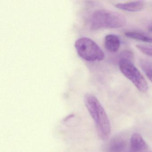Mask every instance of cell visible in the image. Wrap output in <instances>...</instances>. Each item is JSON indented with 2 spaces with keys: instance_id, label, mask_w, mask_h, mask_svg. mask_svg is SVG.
Here are the masks:
<instances>
[{
  "instance_id": "6da1fadb",
  "label": "cell",
  "mask_w": 152,
  "mask_h": 152,
  "mask_svg": "<svg viewBox=\"0 0 152 152\" xmlns=\"http://www.w3.org/2000/svg\"><path fill=\"white\" fill-rule=\"evenodd\" d=\"M84 103L94 121L99 137L104 141L107 140L111 133V124L101 103L91 94L85 95Z\"/></svg>"
},
{
  "instance_id": "7a4b0ae2",
  "label": "cell",
  "mask_w": 152,
  "mask_h": 152,
  "mask_svg": "<svg viewBox=\"0 0 152 152\" xmlns=\"http://www.w3.org/2000/svg\"><path fill=\"white\" fill-rule=\"evenodd\" d=\"M126 18L121 14L106 10H96L89 19L90 27L92 30L121 28L126 24Z\"/></svg>"
},
{
  "instance_id": "3957f363",
  "label": "cell",
  "mask_w": 152,
  "mask_h": 152,
  "mask_svg": "<svg viewBox=\"0 0 152 152\" xmlns=\"http://www.w3.org/2000/svg\"><path fill=\"white\" fill-rule=\"evenodd\" d=\"M75 46L78 55L86 61H101L104 58L103 50L89 38L84 37L78 39L75 42Z\"/></svg>"
},
{
  "instance_id": "277c9868",
  "label": "cell",
  "mask_w": 152,
  "mask_h": 152,
  "mask_svg": "<svg viewBox=\"0 0 152 152\" xmlns=\"http://www.w3.org/2000/svg\"><path fill=\"white\" fill-rule=\"evenodd\" d=\"M119 67L122 73L129 79L140 92L145 93L148 90V85L143 75L131 60L121 58Z\"/></svg>"
},
{
  "instance_id": "5b68a950",
  "label": "cell",
  "mask_w": 152,
  "mask_h": 152,
  "mask_svg": "<svg viewBox=\"0 0 152 152\" xmlns=\"http://www.w3.org/2000/svg\"><path fill=\"white\" fill-rule=\"evenodd\" d=\"M148 146L142 136L138 133H134L130 141L129 152H147Z\"/></svg>"
},
{
  "instance_id": "8992f818",
  "label": "cell",
  "mask_w": 152,
  "mask_h": 152,
  "mask_svg": "<svg viewBox=\"0 0 152 152\" xmlns=\"http://www.w3.org/2000/svg\"><path fill=\"white\" fill-rule=\"evenodd\" d=\"M129 145L124 139H114L111 141L108 146V152H129Z\"/></svg>"
},
{
  "instance_id": "52a82bcc",
  "label": "cell",
  "mask_w": 152,
  "mask_h": 152,
  "mask_svg": "<svg viewBox=\"0 0 152 152\" xmlns=\"http://www.w3.org/2000/svg\"><path fill=\"white\" fill-rule=\"evenodd\" d=\"M115 7L122 10L131 12H139L144 8L143 1H134L126 3H118L115 5Z\"/></svg>"
},
{
  "instance_id": "ba28073f",
  "label": "cell",
  "mask_w": 152,
  "mask_h": 152,
  "mask_svg": "<svg viewBox=\"0 0 152 152\" xmlns=\"http://www.w3.org/2000/svg\"><path fill=\"white\" fill-rule=\"evenodd\" d=\"M121 45L120 39L114 34H108L104 39V46L108 51L112 53L117 52Z\"/></svg>"
},
{
  "instance_id": "9c48e42d",
  "label": "cell",
  "mask_w": 152,
  "mask_h": 152,
  "mask_svg": "<svg viewBox=\"0 0 152 152\" xmlns=\"http://www.w3.org/2000/svg\"><path fill=\"white\" fill-rule=\"evenodd\" d=\"M125 35L126 37L129 39L152 43V37L142 33L136 31L126 32Z\"/></svg>"
},
{
  "instance_id": "30bf717a",
  "label": "cell",
  "mask_w": 152,
  "mask_h": 152,
  "mask_svg": "<svg viewBox=\"0 0 152 152\" xmlns=\"http://www.w3.org/2000/svg\"><path fill=\"white\" fill-rule=\"evenodd\" d=\"M140 66L148 80L152 83V65L148 61H140Z\"/></svg>"
},
{
  "instance_id": "8fae6325",
  "label": "cell",
  "mask_w": 152,
  "mask_h": 152,
  "mask_svg": "<svg viewBox=\"0 0 152 152\" xmlns=\"http://www.w3.org/2000/svg\"><path fill=\"white\" fill-rule=\"evenodd\" d=\"M136 47L142 53L152 57V45H137Z\"/></svg>"
},
{
  "instance_id": "7c38bea8",
  "label": "cell",
  "mask_w": 152,
  "mask_h": 152,
  "mask_svg": "<svg viewBox=\"0 0 152 152\" xmlns=\"http://www.w3.org/2000/svg\"><path fill=\"white\" fill-rule=\"evenodd\" d=\"M149 29V31H150L152 32V25L149 26V29Z\"/></svg>"
},
{
  "instance_id": "4fadbf2b",
  "label": "cell",
  "mask_w": 152,
  "mask_h": 152,
  "mask_svg": "<svg viewBox=\"0 0 152 152\" xmlns=\"http://www.w3.org/2000/svg\"></svg>"
}]
</instances>
